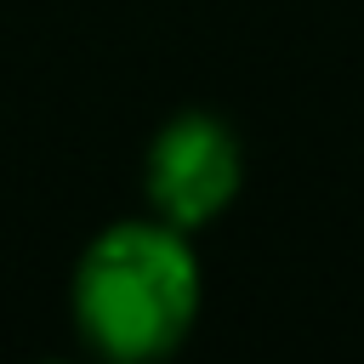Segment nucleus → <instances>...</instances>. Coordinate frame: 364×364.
I'll return each mask as SVG.
<instances>
[{"mask_svg":"<svg viewBox=\"0 0 364 364\" xmlns=\"http://www.w3.org/2000/svg\"><path fill=\"white\" fill-rule=\"evenodd\" d=\"M239 182H245V154H239L233 125L216 114H199V108L171 114L142 154L148 210L182 233L210 228L239 199Z\"/></svg>","mask_w":364,"mask_h":364,"instance_id":"2","label":"nucleus"},{"mask_svg":"<svg viewBox=\"0 0 364 364\" xmlns=\"http://www.w3.org/2000/svg\"><path fill=\"white\" fill-rule=\"evenodd\" d=\"M205 279L193 233L148 216L108 222L74 262L68 313L80 341L108 364H154L176 353L199 318Z\"/></svg>","mask_w":364,"mask_h":364,"instance_id":"1","label":"nucleus"}]
</instances>
